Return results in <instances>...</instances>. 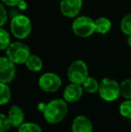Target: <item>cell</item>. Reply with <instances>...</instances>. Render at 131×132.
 <instances>
[{"label":"cell","mask_w":131,"mask_h":132,"mask_svg":"<svg viewBox=\"0 0 131 132\" xmlns=\"http://www.w3.org/2000/svg\"><path fill=\"white\" fill-rule=\"evenodd\" d=\"M67 102L65 99H54L47 103L43 111L45 120L49 124H58L66 117L68 112Z\"/></svg>","instance_id":"1"},{"label":"cell","mask_w":131,"mask_h":132,"mask_svg":"<svg viewBox=\"0 0 131 132\" xmlns=\"http://www.w3.org/2000/svg\"><path fill=\"white\" fill-rule=\"evenodd\" d=\"M98 93L103 101L108 103L114 102L121 95L120 85L115 80L106 77L100 82Z\"/></svg>","instance_id":"2"},{"label":"cell","mask_w":131,"mask_h":132,"mask_svg":"<svg viewBox=\"0 0 131 132\" xmlns=\"http://www.w3.org/2000/svg\"><path fill=\"white\" fill-rule=\"evenodd\" d=\"M10 31L15 38L25 39L32 31V23L29 17L23 14H17L13 17L10 23Z\"/></svg>","instance_id":"3"},{"label":"cell","mask_w":131,"mask_h":132,"mask_svg":"<svg viewBox=\"0 0 131 132\" xmlns=\"http://www.w3.org/2000/svg\"><path fill=\"white\" fill-rule=\"evenodd\" d=\"M5 55L15 64H25L31 56L30 48L22 42H15L10 44L5 50Z\"/></svg>","instance_id":"4"},{"label":"cell","mask_w":131,"mask_h":132,"mask_svg":"<svg viewBox=\"0 0 131 132\" xmlns=\"http://www.w3.org/2000/svg\"><path fill=\"white\" fill-rule=\"evenodd\" d=\"M72 30L76 36L87 38L95 32V23L89 16H78L72 23Z\"/></svg>","instance_id":"5"},{"label":"cell","mask_w":131,"mask_h":132,"mask_svg":"<svg viewBox=\"0 0 131 132\" xmlns=\"http://www.w3.org/2000/svg\"><path fill=\"white\" fill-rule=\"evenodd\" d=\"M88 67L84 61L77 59L71 63L67 69V77L71 83L82 85L88 77Z\"/></svg>","instance_id":"6"},{"label":"cell","mask_w":131,"mask_h":132,"mask_svg":"<svg viewBox=\"0 0 131 132\" xmlns=\"http://www.w3.org/2000/svg\"><path fill=\"white\" fill-rule=\"evenodd\" d=\"M39 86L46 93H55L61 87L62 80L58 75L48 72L41 75L38 81Z\"/></svg>","instance_id":"7"},{"label":"cell","mask_w":131,"mask_h":132,"mask_svg":"<svg viewBox=\"0 0 131 132\" xmlns=\"http://www.w3.org/2000/svg\"><path fill=\"white\" fill-rule=\"evenodd\" d=\"M16 74L15 63L7 57L0 59V82L9 84L14 79Z\"/></svg>","instance_id":"8"},{"label":"cell","mask_w":131,"mask_h":132,"mask_svg":"<svg viewBox=\"0 0 131 132\" xmlns=\"http://www.w3.org/2000/svg\"><path fill=\"white\" fill-rule=\"evenodd\" d=\"M83 6V0H61L60 11L67 18L76 17Z\"/></svg>","instance_id":"9"},{"label":"cell","mask_w":131,"mask_h":132,"mask_svg":"<svg viewBox=\"0 0 131 132\" xmlns=\"http://www.w3.org/2000/svg\"><path fill=\"white\" fill-rule=\"evenodd\" d=\"M84 88L82 85L71 83L66 85L63 92V98L67 103H75L82 98Z\"/></svg>","instance_id":"10"},{"label":"cell","mask_w":131,"mask_h":132,"mask_svg":"<svg viewBox=\"0 0 131 132\" xmlns=\"http://www.w3.org/2000/svg\"><path fill=\"white\" fill-rule=\"evenodd\" d=\"M72 132H93V125L88 117L78 115L72 122Z\"/></svg>","instance_id":"11"},{"label":"cell","mask_w":131,"mask_h":132,"mask_svg":"<svg viewBox=\"0 0 131 132\" xmlns=\"http://www.w3.org/2000/svg\"><path fill=\"white\" fill-rule=\"evenodd\" d=\"M7 116L10 120L13 127L17 128V129L24 122V112H23V109L18 105H13L9 109Z\"/></svg>","instance_id":"12"},{"label":"cell","mask_w":131,"mask_h":132,"mask_svg":"<svg viewBox=\"0 0 131 132\" xmlns=\"http://www.w3.org/2000/svg\"><path fill=\"white\" fill-rule=\"evenodd\" d=\"M95 32L100 34H105L111 29V22L106 17H99L94 21Z\"/></svg>","instance_id":"13"},{"label":"cell","mask_w":131,"mask_h":132,"mask_svg":"<svg viewBox=\"0 0 131 132\" xmlns=\"http://www.w3.org/2000/svg\"><path fill=\"white\" fill-rule=\"evenodd\" d=\"M25 66L29 70L32 72H39L42 69L43 67V62L39 56L36 55H31L27 61L25 62Z\"/></svg>","instance_id":"14"},{"label":"cell","mask_w":131,"mask_h":132,"mask_svg":"<svg viewBox=\"0 0 131 132\" xmlns=\"http://www.w3.org/2000/svg\"><path fill=\"white\" fill-rule=\"evenodd\" d=\"M82 86L84 90L88 94H95L99 91L100 83L93 77H88L82 84Z\"/></svg>","instance_id":"15"},{"label":"cell","mask_w":131,"mask_h":132,"mask_svg":"<svg viewBox=\"0 0 131 132\" xmlns=\"http://www.w3.org/2000/svg\"><path fill=\"white\" fill-rule=\"evenodd\" d=\"M11 99V90L7 84L0 82V104L5 105Z\"/></svg>","instance_id":"16"},{"label":"cell","mask_w":131,"mask_h":132,"mask_svg":"<svg viewBox=\"0 0 131 132\" xmlns=\"http://www.w3.org/2000/svg\"><path fill=\"white\" fill-rule=\"evenodd\" d=\"M17 132H42V129L36 123H33V122H23L18 128Z\"/></svg>","instance_id":"17"},{"label":"cell","mask_w":131,"mask_h":132,"mask_svg":"<svg viewBox=\"0 0 131 132\" xmlns=\"http://www.w3.org/2000/svg\"><path fill=\"white\" fill-rule=\"evenodd\" d=\"M119 114L127 119H131V100H125L119 107Z\"/></svg>","instance_id":"18"},{"label":"cell","mask_w":131,"mask_h":132,"mask_svg":"<svg viewBox=\"0 0 131 132\" xmlns=\"http://www.w3.org/2000/svg\"><path fill=\"white\" fill-rule=\"evenodd\" d=\"M10 44L11 40L8 31H5L4 28H1L0 29V49L2 51H5L10 46Z\"/></svg>","instance_id":"19"},{"label":"cell","mask_w":131,"mask_h":132,"mask_svg":"<svg viewBox=\"0 0 131 132\" xmlns=\"http://www.w3.org/2000/svg\"><path fill=\"white\" fill-rule=\"evenodd\" d=\"M121 96L127 100H131V79H126L120 84Z\"/></svg>","instance_id":"20"},{"label":"cell","mask_w":131,"mask_h":132,"mask_svg":"<svg viewBox=\"0 0 131 132\" xmlns=\"http://www.w3.org/2000/svg\"><path fill=\"white\" fill-rule=\"evenodd\" d=\"M120 30L128 36L131 34V13L122 18L120 22Z\"/></svg>","instance_id":"21"},{"label":"cell","mask_w":131,"mask_h":132,"mask_svg":"<svg viewBox=\"0 0 131 132\" xmlns=\"http://www.w3.org/2000/svg\"><path fill=\"white\" fill-rule=\"evenodd\" d=\"M13 127L8 116L4 113L0 114V132H7Z\"/></svg>","instance_id":"22"},{"label":"cell","mask_w":131,"mask_h":132,"mask_svg":"<svg viewBox=\"0 0 131 132\" xmlns=\"http://www.w3.org/2000/svg\"><path fill=\"white\" fill-rule=\"evenodd\" d=\"M0 18H1V21H0V25L1 27H3L5 25V22L7 21V12L5 8V5L2 4L0 5Z\"/></svg>","instance_id":"23"},{"label":"cell","mask_w":131,"mask_h":132,"mask_svg":"<svg viewBox=\"0 0 131 132\" xmlns=\"http://www.w3.org/2000/svg\"><path fill=\"white\" fill-rule=\"evenodd\" d=\"M21 0H2L3 4L5 5H7V6H15L19 4V2Z\"/></svg>","instance_id":"24"},{"label":"cell","mask_w":131,"mask_h":132,"mask_svg":"<svg viewBox=\"0 0 131 132\" xmlns=\"http://www.w3.org/2000/svg\"><path fill=\"white\" fill-rule=\"evenodd\" d=\"M17 6L19 7L21 10H25V9L27 8V3L25 1H23V0H21V1L19 2V4L17 5Z\"/></svg>","instance_id":"25"},{"label":"cell","mask_w":131,"mask_h":132,"mask_svg":"<svg viewBox=\"0 0 131 132\" xmlns=\"http://www.w3.org/2000/svg\"><path fill=\"white\" fill-rule=\"evenodd\" d=\"M46 103H39V105H38V110L40 111H41L42 113H43V111H44V110H45V108H46Z\"/></svg>","instance_id":"26"},{"label":"cell","mask_w":131,"mask_h":132,"mask_svg":"<svg viewBox=\"0 0 131 132\" xmlns=\"http://www.w3.org/2000/svg\"><path fill=\"white\" fill-rule=\"evenodd\" d=\"M128 46L131 48V34L128 35Z\"/></svg>","instance_id":"27"}]
</instances>
